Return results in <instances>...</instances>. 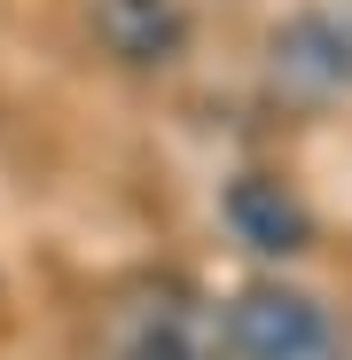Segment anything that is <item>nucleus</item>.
I'll use <instances>...</instances> for the list:
<instances>
[{
    "label": "nucleus",
    "mask_w": 352,
    "mask_h": 360,
    "mask_svg": "<svg viewBox=\"0 0 352 360\" xmlns=\"http://www.w3.org/2000/svg\"><path fill=\"white\" fill-rule=\"evenodd\" d=\"M219 345H227V360H344L329 306L289 282H251L219 314Z\"/></svg>",
    "instance_id": "nucleus-1"
},
{
    "label": "nucleus",
    "mask_w": 352,
    "mask_h": 360,
    "mask_svg": "<svg viewBox=\"0 0 352 360\" xmlns=\"http://www.w3.org/2000/svg\"><path fill=\"white\" fill-rule=\"evenodd\" d=\"M266 86L298 110L352 94V8H298L266 32Z\"/></svg>",
    "instance_id": "nucleus-2"
},
{
    "label": "nucleus",
    "mask_w": 352,
    "mask_h": 360,
    "mask_svg": "<svg viewBox=\"0 0 352 360\" xmlns=\"http://www.w3.org/2000/svg\"><path fill=\"white\" fill-rule=\"evenodd\" d=\"M86 24L102 55H117L126 71H164L188 55V0H86Z\"/></svg>",
    "instance_id": "nucleus-3"
},
{
    "label": "nucleus",
    "mask_w": 352,
    "mask_h": 360,
    "mask_svg": "<svg viewBox=\"0 0 352 360\" xmlns=\"http://www.w3.org/2000/svg\"><path fill=\"white\" fill-rule=\"evenodd\" d=\"M227 227L243 235L259 259H298V251H313V204L289 188L282 172H235V180H227Z\"/></svg>",
    "instance_id": "nucleus-4"
},
{
    "label": "nucleus",
    "mask_w": 352,
    "mask_h": 360,
    "mask_svg": "<svg viewBox=\"0 0 352 360\" xmlns=\"http://www.w3.org/2000/svg\"><path fill=\"white\" fill-rule=\"evenodd\" d=\"M117 360H227V345H219V329L196 297L157 290V297L133 306L126 337H117Z\"/></svg>",
    "instance_id": "nucleus-5"
}]
</instances>
